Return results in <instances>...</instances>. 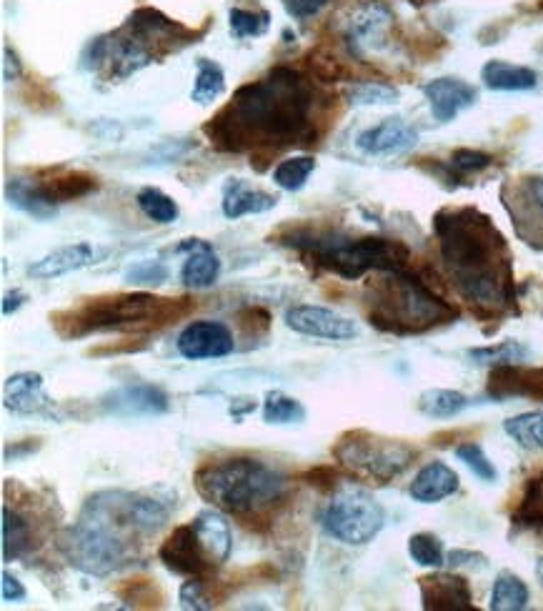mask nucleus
<instances>
[{
    "label": "nucleus",
    "mask_w": 543,
    "mask_h": 611,
    "mask_svg": "<svg viewBox=\"0 0 543 611\" xmlns=\"http://www.w3.org/2000/svg\"><path fill=\"white\" fill-rule=\"evenodd\" d=\"M316 88L301 71L276 66L233 93V101L203 126L218 151L276 153L318 143Z\"/></svg>",
    "instance_id": "obj_1"
},
{
    "label": "nucleus",
    "mask_w": 543,
    "mask_h": 611,
    "mask_svg": "<svg viewBox=\"0 0 543 611\" xmlns=\"http://www.w3.org/2000/svg\"><path fill=\"white\" fill-rule=\"evenodd\" d=\"M441 258L458 293L481 309H503L513 298V273L503 236L473 208L441 211L433 221Z\"/></svg>",
    "instance_id": "obj_2"
},
{
    "label": "nucleus",
    "mask_w": 543,
    "mask_h": 611,
    "mask_svg": "<svg viewBox=\"0 0 543 611\" xmlns=\"http://www.w3.org/2000/svg\"><path fill=\"white\" fill-rule=\"evenodd\" d=\"M196 31L171 21L156 8H138L118 31L93 38L81 56L88 73L111 83L126 81L163 56L196 43Z\"/></svg>",
    "instance_id": "obj_3"
},
{
    "label": "nucleus",
    "mask_w": 543,
    "mask_h": 611,
    "mask_svg": "<svg viewBox=\"0 0 543 611\" xmlns=\"http://www.w3.org/2000/svg\"><path fill=\"white\" fill-rule=\"evenodd\" d=\"M191 311L188 298H161L153 293H118V296L91 298L71 311L53 316V329L63 339H83L91 334H138L173 324Z\"/></svg>",
    "instance_id": "obj_4"
},
{
    "label": "nucleus",
    "mask_w": 543,
    "mask_h": 611,
    "mask_svg": "<svg viewBox=\"0 0 543 611\" xmlns=\"http://www.w3.org/2000/svg\"><path fill=\"white\" fill-rule=\"evenodd\" d=\"M196 489L211 506L238 519H253L283 504L288 476L251 456L211 461L196 471Z\"/></svg>",
    "instance_id": "obj_5"
},
{
    "label": "nucleus",
    "mask_w": 543,
    "mask_h": 611,
    "mask_svg": "<svg viewBox=\"0 0 543 611\" xmlns=\"http://www.w3.org/2000/svg\"><path fill=\"white\" fill-rule=\"evenodd\" d=\"M278 243L288 248H296L303 256L311 258L316 266L356 281L371 271H401L406 268L411 251L401 241L378 236L353 238L336 228H286L278 233Z\"/></svg>",
    "instance_id": "obj_6"
},
{
    "label": "nucleus",
    "mask_w": 543,
    "mask_h": 611,
    "mask_svg": "<svg viewBox=\"0 0 543 611\" xmlns=\"http://www.w3.org/2000/svg\"><path fill=\"white\" fill-rule=\"evenodd\" d=\"M368 319L388 334H421L433 326L448 324L458 316L456 306L438 298L421 278L401 271H383L371 286Z\"/></svg>",
    "instance_id": "obj_7"
},
{
    "label": "nucleus",
    "mask_w": 543,
    "mask_h": 611,
    "mask_svg": "<svg viewBox=\"0 0 543 611\" xmlns=\"http://www.w3.org/2000/svg\"><path fill=\"white\" fill-rule=\"evenodd\" d=\"M58 549L68 564L88 576H111L136 561V539L88 509L81 511L76 524L63 529Z\"/></svg>",
    "instance_id": "obj_8"
},
{
    "label": "nucleus",
    "mask_w": 543,
    "mask_h": 611,
    "mask_svg": "<svg viewBox=\"0 0 543 611\" xmlns=\"http://www.w3.org/2000/svg\"><path fill=\"white\" fill-rule=\"evenodd\" d=\"M321 526L331 539L346 546H363L386 526V511L371 491L358 484H341L321 514Z\"/></svg>",
    "instance_id": "obj_9"
},
{
    "label": "nucleus",
    "mask_w": 543,
    "mask_h": 611,
    "mask_svg": "<svg viewBox=\"0 0 543 611\" xmlns=\"http://www.w3.org/2000/svg\"><path fill=\"white\" fill-rule=\"evenodd\" d=\"M333 456L353 474L373 479L378 484H388L411 466V461L416 459V449L403 441L381 439L368 431H348L333 446Z\"/></svg>",
    "instance_id": "obj_10"
},
{
    "label": "nucleus",
    "mask_w": 543,
    "mask_h": 611,
    "mask_svg": "<svg viewBox=\"0 0 543 611\" xmlns=\"http://www.w3.org/2000/svg\"><path fill=\"white\" fill-rule=\"evenodd\" d=\"M393 11L386 0H358L346 18L343 41L356 61H366L371 53L386 51L391 43Z\"/></svg>",
    "instance_id": "obj_11"
},
{
    "label": "nucleus",
    "mask_w": 543,
    "mask_h": 611,
    "mask_svg": "<svg viewBox=\"0 0 543 611\" xmlns=\"http://www.w3.org/2000/svg\"><path fill=\"white\" fill-rule=\"evenodd\" d=\"M158 559L163 561L168 571L181 576H206L216 566L208 559L193 524L176 526L158 549Z\"/></svg>",
    "instance_id": "obj_12"
},
{
    "label": "nucleus",
    "mask_w": 543,
    "mask_h": 611,
    "mask_svg": "<svg viewBox=\"0 0 543 611\" xmlns=\"http://www.w3.org/2000/svg\"><path fill=\"white\" fill-rule=\"evenodd\" d=\"M286 326L296 334L311 336V339L348 341L358 336V326L353 319L323 309V306H306V303L286 311Z\"/></svg>",
    "instance_id": "obj_13"
},
{
    "label": "nucleus",
    "mask_w": 543,
    "mask_h": 611,
    "mask_svg": "<svg viewBox=\"0 0 543 611\" xmlns=\"http://www.w3.org/2000/svg\"><path fill=\"white\" fill-rule=\"evenodd\" d=\"M176 349L188 361L223 359L236 351V339L221 321H193L178 334Z\"/></svg>",
    "instance_id": "obj_14"
},
{
    "label": "nucleus",
    "mask_w": 543,
    "mask_h": 611,
    "mask_svg": "<svg viewBox=\"0 0 543 611\" xmlns=\"http://www.w3.org/2000/svg\"><path fill=\"white\" fill-rule=\"evenodd\" d=\"M418 146V131L403 118H386L356 136V148L363 156L393 158L413 151Z\"/></svg>",
    "instance_id": "obj_15"
},
{
    "label": "nucleus",
    "mask_w": 543,
    "mask_h": 611,
    "mask_svg": "<svg viewBox=\"0 0 543 611\" xmlns=\"http://www.w3.org/2000/svg\"><path fill=\"white\" fill-rule=\"evenodd\" d=\"M101 406L106 414L131 419V416L166 414L168 406H171V401H168V394L161 389V386L128 384V386H121V389H113L111 394L103 396Z\"/></svg>",
    "instance_id": "obj_16"
},
{
    "label": "nucleus",
    "mask_w": 543,
    "mask_h": 611,
    "mask_svg": "<svg viewBox=\"0 0 543 611\" xmlns=\"http://www.w3.org/2000/svg\"><path fill=\"white\" fill-rule=\"evenodd\" d=\"M3 406L13 414L23 416H53L56 414V401L46 394L43 376L33 371L13 374L3 386Z\"/></svg>",
    "instance_id": "obj_17"
},
{
    "label": "nucleus",
    "mask_w": 543,
    "mask_h": 611,
    "mask_svg": "<svg viewBox=\"0 0 543 611\" xmlns=\"http://www.w3.org/2000/svg\"><path fill=\"white\" fill-rule=\"evenodd\" d=\"M108 256L106 248H98L93 243H71V246H61L43 256L41 261L28 266V276L38 278V281H48V278H61L66 273L81 271V268L101 263Z\"/></svg>",
    "instance_id": "obj_18"
},
{
    "label": "nucleus",
    "mask_w": 543,
    "mask_h": 611,
    "mask_svg": "<svg viewBox=\"0 0 543 611\" xmlns=\"http://www.w3.org/2000/svg\"><path fill=\"white\" fill-rule=\"evenodd\" d=\"M423 96H426L433 118L438 123H451L458 113H463L478 101V91L471 83L451 76L428 81L423 86Z\"/></svg>",
    "instance_id": "obj_19"
},
{
    "label": "nucleus",
    "mask_w": 543,
    "mask_h": 611,
    "mask_svg": "<svg viewBox=\"0 0 543 611\" xmlns=\"http://www.w3.org/2000/svg\"><path fill=\"white\" fill-rule=\"evenodd\" d=\"M176 253H186V261L181 266L183 286L193 288V291L216 286L218 276H221V258L211 243L201 241V238H186L183 243H178Z\"/></svg>",
    "instance_id": "obj_20"
},
{
    "label": "nucleus",
    "mask_w": 543,
    "mask_h": 611,
    "mask_svg": "<svg viewBox=\"0 0 543 611\" xmlns=\"http://www.w3.org/2000/svg\"><path fill=\"white\" fill-rule=\"evenodd\" d=\"M423 609L428 611H471L473 594L463 576L433 574L421 579Z\"/></svg>",
    "instance_id": "obj_21"
},
{
    "label": "nucleus",
    "mask_w": 543,
    "mask_h": 611,
    "mask_svg": "<svg viewBox=\"0 0 543 611\" xmlns=\"http://www.w3.org/2000/svg\"><path fill=\"white\" fill-rule=\"evenodd\" d=\"M278 206V196L273 193L253 188L251 183L243 178H228L223 183V216L238 221L243 216H258V213H268Z\"/></svg>",
    "instance_id": "obj_22"
},
{
    "label": "nucleus",
    "mask_w": 543,
    "mask_h": 611,
    "mask_svg": "<svg viewBox=\"0 0 543 611\" xmlns=\"http://www.w3.org/2000/svg\"><path fill=\"white\" fill-rule=\"evenodd\" d=\"M458 486H461V479H458V474L451 466L443 464V461H428V464L413 476L408 494H411L413 501H418V504H438V501L456 494Z\"/></svg>",
    "instance_id": "obj_23"
},
{
    "label": "nucleus",
    "mask_w": 543,
    "mask_h": 611,
    "mask_svg": "<svg viewBox=\"0 0 543 611\" xmlns=\"http://www.w3.org/2000/svg\"><path fill=\"white\" fill-rule=\"evenodd\" d=\"M41 183L43 193L48 196V201L61 206V203L78 201V198L91 196L93 191H98V178L91 176L86 171H68V168H53V171H41V178H36Z\"/></svg>",
    "instance_id": "obj_24"
},
{
    "label": "nucleus",
    "mask_w": 543,
    "mask_h": 611,
    "mask_svg": "<svg viewBox=\"0 0 543 611\" xmlns=\"http://www.w3.org/2000/svg\"><path fill=\"white\" fill-rule=\"evenodd\" d=\"M191 524L193 529H196L198 539H201L203 549H206L208 559H211L216 566L226 564L233 549V536L223 511L216 509V506H213V509L198 511L196 519H193Z\"/></svg>",
    "instance_id": "obj_25"
},
{
    "label": "nucleus",
    "mask_w": 543,
    "mask_h": 611,
    "mask_svg": "<svg viewBox=\"0 0 543 611\" xmlns=\"http://www.w3.org/2000/svg\"><path fill=\"white\" fill-rule=\"evenodd\" d=\"M6 198L16 211L36 218V221H51V218H56L58 213V206L48 201V196L43 193L41 183H38L36 178H26V176L8 178Z\"/></svg>",
    "instance_id": "obj_26"
},
{
    "label": "nucleus",
    "mask_w": 543,
    "mask_h": 611,
    "mask_svg": "<svg viewBox=\"0 0 543 611\" xmlns=\"http://www.w3.org/2000/svg\"><path fill=\"white\" fill-rule=\"evenodd\" d=\"M481 81L483 86L491 88V91L501 93H523L533 91L538 86V73L533 68L516 66V63L508 61H488L481 68Z\"/></svg>",
    "instance_id": "obj_27"
},
{
    "label": "nucleus",
    "mask_w": 543,
    "mask_h": 611,
    "mask_svg": "<svg viewBox=\"0 0 543 611\" xmlns=\"http://www.w3.org/2000/svg\"><path fill=\"white\" fill-rule=\"evenodd\" d=\"M33 549V526L16 506L3 504V561L23 559Z\"/></svg>",
    "instance_id": "obj_28"
},
{
    "label": "nucleus",
    "mask_w": 543,
    "mask_h": 611,
    "mask_svg": "<svg viewBox=\"0 0 543 611\" xmlns=\"http://www.w3.org/2000/svg\"><path fill=\"white\" fill-rule=\"evenodd\" d=\"M226 93V73L216 61L198 58L196 63V81L191 88V101L198 106H211Z\"/></svg>",
    "instance_id": "obj_29"
},
{
    "label": "nucleus",
    "mask_w": 543,
    "mask_h": 611,
    "mask_svg": "<svg viewBox=\"0 0 543 611\" xmlns=\"http://www.w3.org/2000/svg\"><path fill=\"white\" fill-rule=\"evenodd\" d=\"M528 586L521 576L511 574V571H501L493 581L491 591V609L493 611H521L528 606Z\"/></svg>",
    "instance_id": "obj_30"
},
{
    "label": "nucleus",
    "mask_w": 543,
    "mask_h": 611,
    "mask_svg": "<svg viewBox=\"0 0 543 611\" xmlns=\"http://www.w3.org/2000/svg\"><path fill=\"white\" fill-rule=\"evenodd\" d=\"M471 404L466 394L453 389H428L418 399V411L428 419H453Z\"/></svg>",
    "instance_id": "obj_31"
},
{
    "label": "nucleus",
    "mask_w": 543,
    "mask_h": 611,
    "mask_svg": "<svg viewBox=\"0 0 543 611\" xmlns=\"http://www.w3.org/2000/svg\"><path fill=\"white\" fill-rule=\"evenodd\" d=\"M503 431L528 451L543 449V411H526L503 421Z\"/></svg>",
    "instance_id": "obj_32"
},
{
    "label": "nucleus",
    "mask_w": 543,
    "mask_h": 611,
    "mask_svg": "<svg viewBox=\"0 0 543 611\" xmlns=\"http://www.w3.org/2000/svg\"><path fill=\"white\" fill-rule=\"evenodd\" d=\"M263 421L266 424H303L306 421V406L283 391H268L263 401Z\"/></svg>",
    "instance_id": "obj_33"
},
{
    "label": "nucleus",
    "mask_w": 543,
    "mask_h": 611,
    "mask_svg": "<svg viewBox=\"0 0 543 611\" xmlns=\"http://www.w3.org/2000/svg\"><path fill=\"white\" fill-rule=\"evenodd\" d=\"M476 364L481 366H493V369H511L518 366L521 361L528 359V349L518 341H501L496 346H483V349H471L468 351Z\"/></svg>",
    "instance_id": "obj_34"
},
{
    "label": "nucleus",
    "mask_w": 543,
    "mask_h": 611,
    "mask_svg": "<svg viewBox=\"0 0 543 611\" xmlns=\"http://www.w3.org/2000/svg\"><path fill=\"white\" fill-rule=\"evenodd\" d=\"M138 208L143 211V216L151 218L153 223H161V226H168V223H176L178 221V203L173 201L168 193H163L161 188H153L146 186L138 191L136 196Z\"/></svg>",
    "instance_id": "obj_35"
},
{
    "label": "nucleus",
    "mask_w": 543,
    "mask_h": 611,
    "mask_svg": "<svg viewBox=\"0 0 543 611\" xmlns=\"http://www.w3.org/2000/svg\"><path fill=\"white\" fill-rule=\"evenodd\" d=\"M313 171H316V158L291 156L273 168V183H276L278 188H283V191L296 193L306 186Z\"/></svg>",
    "instance_id": "obj_36"
},
{
    "label": "nucleus",
    "mask_w": 543,
    "mask_h": 611,
    "mask_svg": "<svg viewBox=\"0 0 543 611\" xmlns=\"http://www.w3.org/2000/svg\"><path fill=\"white\" fill-rule=\"evenodd\" d=\"M398 98H401V93L391 83L361 81L348 88L351 106H393V103H398Z\"/></svg>",
    "instance_id": "obj_37"
},
{
    "label": "nucleus",
    "mask_w": 543,
    "mask_h": 611,
    "mask_svg": "<svg viewBox=\"0 0 543 611\" xmlns=\"http://www.w3.org/2000/svg\"><path fill=\"white\" fill-rule=\"evenodd\" d=\"M228 26H231V33L238 38V41H243V38L266 36L268 28H271V13L231 8V11H228Z\"/></svg>",
    "instance_id": "obj_38"
},
{
    "label": "nucleus",
    "mask_w": 543,
    "mask_h": 611,
    "mask_svg": "<svg viewBox=\"0 0 543 611\" xmlns=\"http://www.w3.org/2000/svg\"><path fill=\"white\" fill-rule=\"evenodd\" d=\"M491 163H493V156H488V153L473 151V148H458V151L451 153V158H448V163L443 168H446L448 178H453V181H461V178L473 176V173L486 171Z\"/></svg>",
    "instance_id": "obj_39"
},
{
    "label": "nucleus",
    "mask_w": 543,
    "mask_h": 611,
    "mask_svg": "<svg viewBox=\"0 0 543 611\" xmlns=\"http://www.w3.org/2000/svg\"><path fill=\"white\" fill-rule=\"evenodd\" d=\"M408 554L418 566H426V569H441L446 564V551H443L441 539L433 534H413L408 539Z\"/></svg>",
    "instance_id": "obj_40"
},
{
    "label": "nucleus",
    "mask_w": 543,
    "mask_h": 611,
    "mask_svg": "<svg viewBox=\"0 0 543 611\" xmlns=\"http://www.w3.org/2000/svg\"><path fill=\"white\" fill-rule=\"evenodd\" d=\"M456 456L458 461H463V464L473 471V476H478V479L486 481V484H493V481L498 479L496 466H493V461L488 459L486 451L481 449V444L468 441V444L456 446Z\"/></svg>",
    "instance_id": "obj_41"
},
{
    "label": "nucleus",
    "mask_w": 543,
    "mask_h": 611,
    "mask_svg": "<svg viewBox=\"0 0 543 611\" xmlns=\"http://www.w3.org/2000/svg\"><path fill=\"white\" fill-rule=\"evenodd\" d=\"M126 281L131 286H161L168 281V266L156 258H146V261H138L128 268Z\"/></svg>",
    "instance_id": "obj_42"
},
{
    "label": "nucleus",
    "mask_w": 543,
    "mask_h": 611,
    "mask_svg": "<svg viewBox=\"0 0 543 611\" xmlns=\"http://www.w3.org/2000/svg\"><path fill=\"white\" fill-rule=\"evenodd\" d=\"M178 601H181V609L188 611L213 609V601L208 599L206 594L203 576H188V579L181 584V589H178Z\"/></svg>",
    "instance_id": "obj_43"
},
{
    "label": "nucleus",
    "mask_w": 543,
    "mask_h": 611,
    "mask_svg": "<svg viewBox=\"0 0 543 611\" xmlns=\"http://www.w3.org/2000/svg\"><path fill=\"white\" fill-rule=\"evenodd\" d=\"M281 3L288 16L296 18V21H308V18L318 16L331 0H281Z\"/></svg>",
    "instance_id": "obj_44"
},
{
    "label": "nucleus",
    "mask_w": 543,
    "mask_h": 611,
    "mask_svg": "<svg viewBox=\"0 0 543 611\" xmlns=\"http://www.w3.org/2000/svg\"><path fill=\"white\" fill-rule=\"evenodd\" d=\"M238 319H241L243 331H246L248 336H251V331H253V339L266 334L268 326H271V316H268L263 309H246L238 314Z\"/></svg>",
    "instance_id": "obj_45"
},
{
    "label": "nucleus",
    "mask_w": 543,
    "mask_h": 611,
    "mask_svg": "<svg viewBox=\"0 0 543 611\" xmlns=\"http://www.w3.org/2000/svg\"><path fill=\"white\" fill-rule=\"evenodd\" d=\"M0 596H3V601H13V604H18V601L26 599L28 591L18 576H13L11 571H3V574H0Z\"/></svg>",
    "instance_id": "obj_46"
},
{
    "label": "nucleus",
    "mask_w": 543,
    "mask_h": 611,
    "mask_svg": "<svg viewBox=\"0 0 543 611\" xmlns=\"http://www.w3.org/2000/svg\"><path fill=\"white\" fill-rule=\"evenodd\" d=\"M446 564H451L453 569L456 566H486V556L476 554V551H466V549H456L446 556Z\"/></svg>",
    "instance_id": "obj_47"
},
{
    "label": "nucleus",
    "mask_w": 543,
    "mask_h": 611,
    "mask_svg": "<svg viewBox=\"0 0 543 611\" xmlns=\"http://www.w3.org/2000/svg\"><path fill=\"white\" fill-rule=\"evenodd\" d=\"M21 76V61H18L16 51H11V46L3 48V78L6 83H13Z\"/></svg>",
    "instance_id": "obj_48"
},
{
    "label": "nucleus",
    "mask_w": 543,
    "mask_h": 611,
    "mask_svg": "<svg viewBox=\"0 0 543 611\" xmlns=\"http://www.w3.org/2000/svg\"><path fill=\"white\" fill-rule=\"evenodd\" d=\"M26 301H28L26 293H23L21 288H13V291H8L6 296H3V314H6V316L16 314V311L21 309Z\"/></svg>",
    "instance_id": "obj_49"
},
{
    "label": "nucleus",
    "mask_w": 543,
    "mask_h": 611,
    "mask_svg": "<svg viewBox=\"0 0 543 611\" xmlns=\"http://www.w3.org/2000/svg\"><path fill=\"white\" fill-rule=\"evenodd\" d=\"M253 409H256V401L246 399V404L241 406V399H238V401H233V404H231V416H233V419H243V416L251 414Z\"/></svg>",
    "instance_id": "obj_50"
},
{
    "label": "nucleus",
    "mask_w": 543,
    "mask_h": 611,
    "mask_svg": "<svg viewBox=\"0 0 543 611\" xmlns=\"http://www.w3.org/2000/svg\"><path fill=\"white\" fill-rule=\"evenodd\" d=\"M533 198H536V206L543 211V181L536 183V193H533Z\"/></svg>",
    "instance_id": "obj_51"
},
{
    "label": "nucleus",
    "mask_w": 543,
    "mask_h": 611,
    "mask_svg": "<svg viewBox=\"0 0 543 611\" xmlns=\"http://www.w3.org/2000/svg\"><path fill=\"white\" fill-rule=\"evenodd\" d=\"M536 579H538V584L543 586V556H538L536 559Z\"/></svg>",
    "instance_id": "obj_52"
},
{
    "label": "nucleus",
    "mask_w": 543,
    "mask_h": 611,
    "mask_svg": "<svg viewBox=\"0 0 543 611\" xmlns=\"http://www.w3.org/2000/svg\"><path fill=\"white\" fill-rule=\"evenodd\" d=\"M411 3H428V0H411Z\"/></svg>",
    "instance_id": "obj_53"
}]
</instances>
